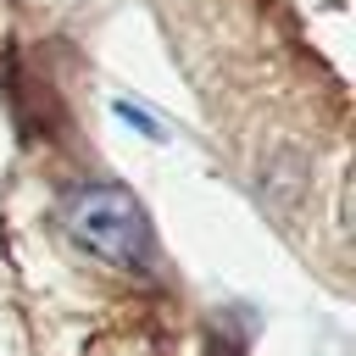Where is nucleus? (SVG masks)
Instances as JSON below:
<instances>
[{"instance_id":"nucleus-1","label":"nucleus","mask_w":356,"mask_h":356,"mask_svg":"<svg viewBox=\"0 0 356 356\" xmlns=\"http://www.w3.org/2000/svg\"><path fill=\"white\" fill-rule=\"evenodd\" d=\"M61 228L78 250H89L95 261L117 267V273H145L150 261V222L139 211V200L117 184H83L61 200Z\"/></svg>"}]
</instances>
